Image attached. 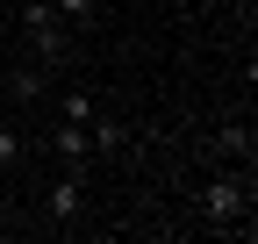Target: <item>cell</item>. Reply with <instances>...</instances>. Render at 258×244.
Wrapping results in <instances>:
<instances>
[{
  "label": "cell",
  "instance_id": "5b68a950",
  "mask_svg": "<svg viewBox=\"0 0 258 244\" xmlns=\"http://www.w3.org/2000/svg\"><path fill=\"white\" fill-rule=\"evenodd\" d=\"M86 137H93V158H108V151L129 144V130H122V122H108V115H93V122H86Z\"/></svg>",
  "mask_w": 258,
  "mask_h": 244
},
{
  "label": "cell",
  "instance_id": "277c9868",
  "mask_svg": "<svg viewBox=\"0 0 258 244\" xmlns=\"http://www.w3.org/2000/svg\"><path fill=\"white\" fill-rule=\"evenodd\" d=\"M8 101H43V65H8Z\"/></svg>",
  "mask_w": 258,
  "mask_h": 244
},
{
  "label": "cell",
  "instance_id": "ba28073f",
  "mask_svg": "<svg viewBox=\"0 0 258 244\" xmlns=\"http://www.w3.org/2000/svg\"><path fill=\"white\" fill-rule=\"evenodd\" d=\"M0 165H22V137L8 130V122H0Z\"/></svg>",
  "mask_w": 258,
  "mask_h": 244
},
{
  "label": "cell",
  "instance_id": "3957f363",
  "mask_svg": "<svg viewBox=\"0 0 258 244\" xmlns=\"http://www.w3.org/2000/svg\"><path fill=\"white\" fill-rule=\"evenodd\" d=\"M50 151L64 165H86L93 158V137H86V122H57V137H50Z\"/></svg>",
  "mask_w": 258,
  "mask_h": 244
},
{
  "label": "cell",
  "instance_id": "8992f818",
  "mask_svg": "<svg viewBox=\"0 0 258 244\" xmlns=\"http://www.w3.org/2000/svg\"><path fill=\"white\" fill-rule=\"evenodd\" d=\"M50 8H57L64 29H93V22H101V0H50Z\"/></svg>",
  "mask_w": 258,
  "mask_h": 244
},
{
  "label": "cell",
  "instance_id": "7a4b0ae2",
  "mask_svg": "<svg viewBox=\"0 0 258 244\" xmlns=\"http://www.w3.org/2000/svg\"><path fill=\"white\" fill-rule=\"evenodd\" d=\"M79 172H86V165H72V172L43 194V216H50V223H79V216H86V187H79Z\"/></svg>",
  "mask_w": 258,
  "mask_h": 244
},
{
  "label": "cell",
  "instance_id": "6da1fadb",
  "mask_svg": "<svg viewBox=\"0 0 258 244\" xmlns=\"http://www.w3.org/2000/svg\"><path fill=\"white\" fill-rule=\"evenodd\" d=\"M194 208H201V223H208V230H237V223L251 216V187H244L237 172H215L208 187L194 194Z\"/></svg>",
  "mask_w": 258,
  "mask_h": 244
},
{
  "label": "cell",
  "instance_id": "9c48e42d",
  "mask_svg": "<svg viewBox=\"0 0 258 244\" xmlns=\"http://www.w3.org/2000/svg\"><path fill=\"white\" fill-rule=\"evenodd\" d=\"M222 151H244V158H251V130H244V122H230V130H222Z\"/></svg>",
  "mask_w": 258,
  "mask_h": 244
},
{
  "label": "cell",
  "instance_id": "52a82bcc",
  "mask_svg": "<svg viewBox=\"0 0 258 244\" xmlns=\"http://www.w3.org/2000/svg\"><path fill=\"white\" fill-rule=\"evenodd\" d=\"M57 108H64V122H93V115H101V101H93V94H79V86H72Z\"/></svg>",
  "mask_w": 258,
  "mask_h": 244
}]
</instances>
